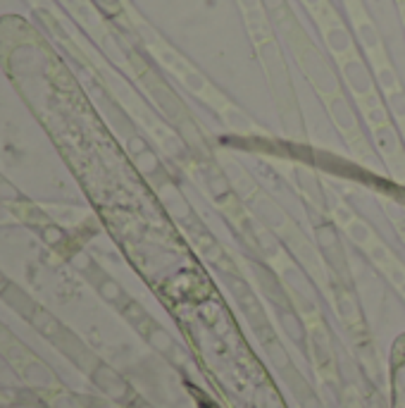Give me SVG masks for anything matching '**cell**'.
I'll return each mask as SVG.
<instances>
[{
  "instance_id": "cell-4",
  "label": "cell",
  "mask_w": 405,
  "mask_h": 408,
  "mask_svg": "<svg viewBox=\"0 0 405 408\" xmlns=\"http://www.w3.org/2000/svg\"><path fill=\"white\" fill-rule=\"evenodd\" d=\"M346 5L351 8L353 12V19H355V26H358V34H360V39H362V44H365V48L372 55H379L381 51V41H379V34H376L374 29V24L369 22V17L362 12V5H360V0H346Z\"/></svg>"
},
{
  "instance_id": "cell-19",
  "label": "cell",
  "mask_w": 405,
  "mask_h": 408,
  "mask_svg": "<svg viewBox=\"0 0 405 408\" xmlns=\"http://www.w3.org/2000/svg\"><path fill=\"white\" fill-rule=\"evenodd\" d=\"M389 103H391V108H394V113L401 117V120H405V93L403 91L389 93Z\"/></svg>"
},
{
  "instance_id": "cell-5",
  "label": "cell",
  "mask_w": 405,
  "mask_h": 408,
  "mask_svg": "<svg viewBox=\"0 0 405 408\" xmlns=\"http://www.w3.org/2000/svg\"><path fill=\"white\" fill-rule=\"evenodd\" d=\"M327 103H329V113H332V120L337 122V127L344 131V134H355V131H358V122H355L351 106H348L339 93L327 98Z\"/></svg>"
},
{
  "instance_id": "cell-8",
  "label": "cell",
  "mask_w": 405,
  "mask_h": 408,
  "mask_svg": "<svg viewBox=\"0 0 405 408\" xmlns=\"http://www.w3.org/2000/svg\"><path fill=\"white\" fill-rule=\"evenodd\" d=\"M145 339H148V344H150L153 349L160 351V354H165L167 358H172V361H174V356L179 354L177 347H174L172 335H170V332H167L165 327H160L158 322L150 327V332H148V335H145Z\"/></svg>"
},
{
  "instance_id": "cell-16",
  "label": "cell",
  "mask_w": 405,
  "mask_h": 408,
  "mask_svg": "<svg viewBox=\"0 0 405 408\" xmlns=\"http://www.w3.org/2000/svg\"><path fill=\"white\" fill-rule=\"evenodd\" d=\"M365 115H367V122L372 124L374 129H379V127H384V124H389V117H386V113H384L381 106L365 110Z\"/></svg>"
},
{
  "instance_id": "cell-12",
  "label": "cell",
  "mask_w": 405,
  "mask_h": 408,
  "mask_svg": "<svg viewBox=\"0 0 405 408\" xmlns=\"http://www.w3.org/2000/svg\"><path fill=\"white\" fill-rule=\"evenodd\" d=\"M41 239L46 241L48 246L51 248H55V246H62L67 241V234H65V230H62V227H58V225H51V223H46L43 227H41Z\"/></svg>"
},
{
  "instance_id": "cell-10",
  "label": "cell",
  "mask_w": 405,
  "mask_h": 408,
  "mask_svg": "<svg viewBox=\"0 0 405 408\" xmlns=\"http://www.w3.org/2000/svg\"><path fill=\"white\" fill-rule=\"evenodd\" d=\"M374 60H376V77H379L384 91H386V93L401 91V86H398V79H396V74H394V70H391L389 62L386 60H379V58H374Z\"/></svg>"
},
{
  "instance_id": "cell-11",
  "label": "cell",
  "mask_w": 405,
  "mask_h": 408,
  "mask_svg": "<svg viewBox=\"0 0 405 408\" xmlns=\"http://www.w3.org/2000/svg\"><path fill=\"white\" fill-rule=\"evenodd\" d=\"M24 375H26V379H31V382H36V384H51L53 382V372L48 370L41 361L26 363L24 365Z\"/></svg>"
},
{
  "instance_id": "cell-15",
  "label": "cell",
  "mask_w": 405,
  "mask_h": 408,
  "mask_svg": "<svg viewBox=\"0 0 405 408\" xmlns=\"http://www.w3.org/2000/svg\"><path fill=\"white\" fill-rule=\"evenodd\" d=\"M282 320H284V327L286 332L296 339V342H303V327H300V322L296 320V315L293 313H282Z\"/></svg>"
},
{
  "instance_id": "cell-17",
  "label": "cell",
  "mask_w": 405,
  "mask_h": 408,
  "mask_svg": "<svg viewBox=\"0 0 405 408\" xmlns=\"http://www.w3.org/2000/svg\"><path fill=\"white\" fill-rule=\"evenodd\" d=\"M19 198H22V196H19L17 186L10 184L8 179L0 177V200H8V203H12V200H19Z\"/></svg>"
},
{
  "instance_id": "cell-18",
  "label": "cell",
  "mask_w": 405,
  "mask_h": 408,
  "mask_svg": "<svg viewBox=\"0 0 405 408\" xmlns=\"http://www.w3.org/2000/svg\"><path fill=\"white\" fill-rule=\"evenodd\" d=\"M72 265L76 267V270H81V272H91V270H96V265H93V260L88 258V253H83V251H76L74 255H72Z\"/></svg>"
},
{
  "instance_id": "cell-7",
  "label": "cell",
  "mask_w": 405,
  "mask_h": 408,
  "mask_svg": "<svg viewBox=\"0 0 405 408\" xmlns=\"http://www.w3.org/2000/svg\"><path fill=\"white\" fill-rule=\"evenodd\" d=\"M0 299L8 303V306L15 308L19 315L26 317V320H29V317L34 315V310H36V303H34L17 285H8V287H5L3 292H0Z\"/></svg>"
},
{
  "instance_id": "cell-1",
  "label": "cell",
  "mask_w": 405,
  "mask_h": 408,
  "mask_svg": "<svg viewBox=\"0 0 405 408\" xmlns=\"http://www.w3.org/2000/svg\"><path fill=\"white\" fill-rule=\"evenodd\" d=\"M293 44H296V53H298V60H300V67H303L305 77L315 84V88L324 96V98L337 96L339 81L334 77V72L329 70V65L324 62L322 55L315 51V46H312L308 39H303V41L293 39Z\"/></svg>"
},
{
  "instance_id": "cell-23",
  "label": "cell",
  "mask_w": 405,
  "mask_h": 408,
  "mask_svg": "<svg viewBox=\"0 0 405 408\" xmlns=\"http://www.w3.org/2000/svg\"><path fill=\"white\" fill-rule=\"evenodd\" d=\"M401 15H403V22H405V0L401 3Z\"/></svg>"
},
{
  "instance_id": "cell-9",
  "label": "cell",
  "mask_w": 405,
  "mask_h": 408,
  "mask_svg": "<svg viewBox=\"0 0 405 408\" xmlns=\"http://www.w3.org/2000/svg\"><path fill=\"white\" fill-rule=\"evenodd\" d=\"M98 294L103 296V299H106L108 303H120V308L124 306V303H127L129 299L127 296H124V292H122V287L117 285L115 280H110V277H103L101 282H98Z\"/></svg>"
},
{
  "instance_id": "cell-14",
  "label": "cell",
  "mask_w": 405,
  "mask_h": 408,
  "mask_svg": "<svg viewBox=\"0 0 405 408\" xmlns=\"http://www.w3.org/2000/svg\"><path fill=\"white\" fill-rule=\"evenodd\" d=\"M225 117H227V124H232L234 129H241V131L253 129V124H250L248 117H246V115H241L236 108H227V110H225Z\"/></svg>"
},
{
  "instance_id": "cell-24",
  "label": "cell",
  "mask_w": 405,
  "mask_h": 408,
  "mask_svg": "<svg viewBox=\"0 0 405 408\" xmlns=\"http://www.w3.org/2000/svg\"><path fill=\"white\" fill-rule=\"evenodd\" d=\"M401 3H403V0H401Z\"/></svg>"
},
{
  "instance_id": "cell-22",
  "label": "cell",
  "mask_w": 405,
  "mask_h": 408,
  "mask_svg": "<svg viewBox=\"0 0 405 408\" xmlns=\"http://www.w3.org/2000/svg\"><path fill=\"white\" fill-rule=\"evenodd\" d=\"M8 285H10V282L5 280V275H3V272H0V292H3V289L8 287Z\"/></svg>"
},
{
  "instance_id": "cell-13",
  "label": "cell",
  "mask_w": 405,
  "mask_h": 408,
  "mask_svg": "<svg viewBox=\"0 0 405 408\" xmlns=\"http://www.w3.org/2000/svg\"><path fill=\"white\" fill-rule=\"evenodd\" d=\"M374 131H376V141H379V148L384 151V153H396L398 141H396L394 129H391L389 124H384V127L374 129Z\"/></svg>"
},
{
  "instance_id": "cell-2",
  "label": "cell",
  "mask_w": 405,
  "mask_h": 408,
  "mask_svg": "<svg viewBox=\"0 0 405 408\" xmlns=\"http://www.w3.org/2000/svg\"><path fill=\"white\" fill-rule=\"evenodd\" d=\"M341 70H344V77L348 81V86H351V91L358 96V101L374 93L372 91V79H369L365 65H362V60L355 53L341 60Z\"/></svg>"
},
{
  "instance_id": "cell-21",
  "label": "cell",
  "mask_w": 405,
  "mask_h": 408,
  "mask_svg": "<svg viewBox=\"0 0 405 408\" xmlns=\"http://www.w3.org/2000/svg\"><path fill=\"white\" fill-rule=\"evenodd\" d=\"M243 12H250V10H257L260 8V0H239Z\"/></svg>"
},
{
  "instance_id": "cell-6",
  "label": "cell",
  "mask_w": 405,
  "mask_h": 408,
  "mask_svg": "<svg viewBox=\"0 0 405 408\" xmlns=\"http://www.w3.org/2000/svg\"><path fill=\"white\" fill-rule=\"evenodd\" d=\"M29 322H31V327L39 332V335H43L48 339H58L62 332H65V327L60 325L58 317L51 315L46 308H41V306H36L34 315L29 317Z\"/></svg>"
},
{
  "instance_id": "cell-20",
  "label": "cell",
  "mask_w": 405,
  "mask_h": 408,
  "mask_svg": "<svg viewBox=\"0 0 405 408\" xmlns=\"http://www.w3.org/2000/svg\"><path fill=\"white\" fill-rule=\"evenodd\" d=\"M348 232H351V237H353L355 241H358V244H365V241L369 239L367 227L362 225V223H353V225H351V230H348Z\"/></svg>"
},
{
  "instance_id": "cell-3",
  "label": "cell",
  "mask_w": 405,
  "mask_h": 408,
  "mask_svg": "<svg viewBox=\"0 0 405 408\" xmlns=\"http://www.w3.org/2000/svg\"><path fill=\"white\" fill-rule=\"evenodd\" d=\"M91 379H93V384L98 389H103L108 394L110 399H117V401H124L129 397V384L124 382V379L117 375V372L110 368L106 363H98L96 370L91 372Z\"/></svg>"
}]
</instances>
